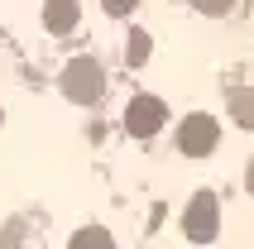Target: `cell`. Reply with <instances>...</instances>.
Returning <instances> with one entry per match:
<instances>
[{
    "mask_svg": "<svg viewBox=\"0 0 254 249\" xmlns=\"http://www.w3.org/2000/svg\"><path fill=\"white\" fill-rule=\"evenodd\" d=\"M101 86H106V77H101V62H91V58H77V62L63 72V91H67L72 101H82V106H91V101L101 96Z\"/></svg>",
    "mask_w": 254,
    "mask_h": 249,
    "instance_id": "277c9868",
    "label": "cell"
},
{
    "mask_svg": "<svg viewBox=\"0 0 254 249\" xmlns=\"http://www.w3.org/2000/svg\"><path fill=\"white\" fill-rule=\"evenodd\" d=\"M43 24L53 29V34H67L77 24V0H48V14H43Z\"/></svg>",
    "mask_w": 254,
    "mask_h": 249,
    "instance_id": "5b68a950",
    "label": "cell"
},
{
    "mask_svg": "<svg viewBox=\"0 0 254 249\" xmlns=\"http://www.w3.org/2000/svg\"><path fill=\"white\" fill-rule=\"evenodd\" d=\"M245 187H250V192H254V158H250V178H245Z\"/></svg>",
    "mask_w": 254,
    "mask_h": 249,
    "instance_id": "8fae6325",
    "label": "cell"
},
{
    "mask_svg": "<svg viewBox=\"0 0 254 249\" xmlns=\"http://www.w3.org/2000/svg\"><path fill=\"white\" fill-rule=\"evenodd\" d=\"M163 124H168V106H163L158 96H134V101H129V111H125V129H129L134 139H154Z\"/></svg>",
    "mask_w": 254,
    "mask_h": 249,
    "instance_id": "3957f363",
    "label": "cell"
},
{
    "mask_svg": "<svg viewBox=\"0 0 254 249\" xmlns=\"http://www.w3.org/2000/svg\"><path fill=\"white\" fill-rule=\"evenodd\" d=\"M216 225H221V201H216V192H197L192 201H187V211H183L187 240H192V245H211Z\"/></svg>",
    "mask_w": 254,
    "mask_h": 249,
    "instance_id": "6da1fadb",
    "label": "cell"
},
{
    "mask_svg": "<svg viewBox=\"0 0 254 249\" xmlns=\"http://www.w3.org/2000/svg\"><path fill=\"white\" fill-rule=\"evenodd\" d=\"M72 249H115V240H111V230L86 225V230H77V235H72Z\"/></svg>",
    "mask_w": 254,
    "mask_h": 249,
    "instance_id": "8992f818",
    "label": "cell"
},
{
    "mask_svg": "<svg viewBox=\"0 0 254 249\" xmlns=\"http://www.w3.org/2000/svg\"><path fill=\"white\" fill-rule=\"evenodd\" d=\"M149 48H154V39H149V34H144V29H129V67H139L144 58H149Z\"/></svg>",
    "mask_w": 254,
    "mask_h": 249,
    "instance_id": "ba28073f",
    "label": "cell"
},
{
    "mask_svg": "<svg viewBox=\"0 0 254 249\" xmlns=\"http://www.w3.org/2000/svg\"><path fill=\"white\" fill-rule=\"evenodd\" d=\"M230 111H235V124H240V129H254V91L250 86L230 96Z\"/></svg>",
    "mask_w": 254,
    "mask_h": 249,
    "instance_id": "52a82bcc",
    "label": "cell"
},
{
    "mask_svg": "<svg viewBox=\"0 0 254 249\" xmlns=\"http://www.w3.org/2000/svg\"><path fill=\"white\" fill-rule=\"evenodd\" d=\"M139 0H106V14H129Z\"/></svg>",
    "mask_w": 254,
    "mask_h": 249,
    "instance_id": "30bf717a",
    "label": "cell"
},
{
    "mask_svg": "<svg viewBox=\"0 0 254 249\" xmlns=\"http://www.w3.org/2000/svg\"><path fill=\"white\" fill-rule=\"evenodd\" d=\"M216 139H221V124L197 111V115H187L183 129H178V149H183L187 158H206V153L216 149Z\"/></svg>",
    "mask_w": 254,
    "mask_h": 249,
    "instance_id": "7a4b0ae2",
    "label": "cell"
},
{
    "mask_svg": "<svg viewBox=\"0 0 254 249\" xmlns=\"http://www.w3.org/2000/svg\"><path fill=\"white\" fill-rule=\"evenodd\" d=\"M192 5H197L201 14H211V19H216V14H226L230 5H235V0H192Z\"/></svg>",
    "mask_w": 254,
    "mask_h": 249,
    "instance_id": "9c48e42d",
    "label": "cell"
}]
</instances>
